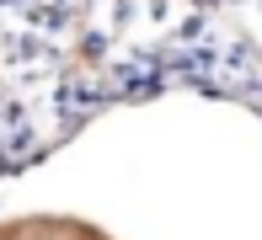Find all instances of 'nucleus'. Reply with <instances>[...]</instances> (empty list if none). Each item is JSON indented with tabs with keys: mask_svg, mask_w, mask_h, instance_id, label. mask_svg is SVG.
Here are the masks:
<instances>
[]
</instances>
